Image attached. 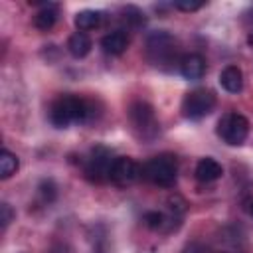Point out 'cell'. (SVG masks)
I'll use <instances>...</instances> for the list:
<instances>
[{
    "label": "cell",
    "mask_w": 253,
    "mask_h": 253,
    "mask_svg": "<svg viewBox=\"0 0 253 253\" xmlns=\"http://www.w3.org/2000/svg\"><path fill=\"white\" fill-rule=\"evenodd\" d=\"M57 14H59V6L53 2H43L42 8L38 10V14L34 16V26L38 30L47 32L49 28H53V24L57 22Z\"/></svg>",
    "instance_id": "cell-12"
},
{
    "label": "cell",
    "mask_w": 253,
    "mask_h": 253,
    "mask_svg": "<svg viewBox=\"0 0 253 253\" xmlns=\"http://www.w3.org/2000/svg\"><path fill=\"white\" fill-rule=\"evenodd\" d=\"M91 47H93V42H91V38H89L85 32H75V34H71L69 40H67V51H69L75 59L85 57V55L91 51Z\"/></svg>",
    "instance_id": "cell-14"
},
{
    "label": "cell",
    "mask_w": 253,
    "mask_h": 253,
    "mask_svg": "<svg viewBox=\"0 0 253 253\" xmlns=\"http://www.w3.org/2000/svg\"><path fill=\"white\" fill-rule=\"evenodd\" d=\"M12 217H14V211H12L10 204L2 202V204H0V221H2V229L8 227V223L12 221Z\"/></svg>",
    "instance_id": "cell-22"
},
{
    "label": "cell",
    "mask_w": 253,
    "mask_h": 253,
    "mask_svg": "<svg viewBox=\"0 0 253 253\" xmlns=\"http://www.w3.org/2000/svg\"><path fill=\"white\" fill-rule=\"evenodd\" d=\"M146 53L154 65L162 67L166 63H172L176 59V53H178V45H176L174 36L168 34L166 30L152 32L146 40Z\"/></svg>",
    "instance_id": "cell-4"
},
{
    "label": "cell",
    "mask_w": 253,
    "mask_h": 253,
    "mask_svg": "<svg viewBox=\"0 0 253 253\" xmlns=\"http://www.w3.org/2000/svg\"><path fill=\"white\" fill-rule=\"evenodd\" d=\"M249 43H251V45H253V34H251V36H249Z\"/></svg>",
    "instance_id": "cell-25"
},
{
    "label": "cell",
    "mask_w": 253,
    "mask_h": 253,
    "mask_svg": "<svg viewBox=\"0 0 253 253\" xmlns=\"http://www.w3.org/2000/svg\"><path fill=\"white\" fill-rule=\"evenodd\" d=\"M217 134L221 136L223 142L231 146H239L249 134V121L241 113H235V111L225 113L217 123Z\"/></svg>",
    "instance_id": "cell-5"
},
{
    "label": "cell",
    "mask_w": 253,
    "mask_h": 253,
    "mask_svg": "<svg viewBox=\"0 0 253 253\" xmlns=\"http://www.w3.org/2000/svg\"><path fill=\"white\" fill-rule=\"evenodd\" d=\"M123 14H125V20H126L130 26H134V28H138L140 24H144V14H142L136 6H126V8H123Z\"/></svg>",
    "instance_id": "cell-19"
},
{
    "label": "cell",
    "mask_w": 253,
    "mask_h": 253,
    "mask_svg": "<svg viewBox=\"0 0 253 253\" xmlns=\"http://www.w3.org/2000/svg\"><path fill=\"white\" fill-rule=\"evenodd\" d=\"M18 166H20L18 156H16L14 152H10V150L4 148V150L0 152V178H2V180H8L12 174H16Z\"/></svg>",
    "instance_id": "cell-16"
},
{
    "label": "cell",
    "mask_w": 253,
    "mask_h": 253,
    "mask_svg": "<svg viewBox=\"0 0 253 253\" xmlns=\"http://www.w3.org/2000/svg\"><path fill=\"white\" fill-rule=\"evenodd\" d=\"M101 47L107 55H121L126 47H128V34L125 30H115L109 32L107 36H103L101 40Z\"/></svg>",
    "instance_id": "cell-10"
},
{
    "label": "cell",
    "mask_w": 253,
    "mask_h": 253,
    "mask_svg": "<svg viewBox=\"0 0 253 253\" xmlns=\"http://www.w3.org/2000/svg\"><path fill=\"white\" fill-rule=\"evenodd\" d=\"M142 221H144V225L150 227V229H162L164 223H166V217H164V213H160V211H146L144 217H142Z\"/></svg>",
    "instance_id": "cell-18"
},
{
    "label": "cell",
    "mask_w": 253,
    "mask_h": 253,
    "mask_svg": "<svg viewBox=\"0 0 253 253\" xmlns=\"http://www.w3.org/2000/svg\"><path fill=\"white\" fill-rule=\"evenodd\" d=\"M91 117L93 107L77 95H59L49 105V123L55 128H67L71 123H87Z\"/></svg>",
    "instance_id": "cell-1"
},
{
    "label": "cell",
    "mask_w": 253,
    "mask_h": 253,
    "mask_svg": "<svg viewBox=\"0 0 253 253\" xmlns=\"http://www.w3.org/2000/svg\"><path fill=\"white\" fill-rule=\"evenodd\" d=\"M142 174V168L128 156H117L111 168V176L109 180H113L117 186H130L132 182L138 180V176Z\"/></svg>",
    "instance_id": "cell-8"
},
{
    "label": "cell",
    "mask_w": 253,
    "mask_h": 253,
    "mask_svg": "<svg viewBox=\"0 0 253 253\" xmlns=\"http://www.w3.org/2000/svg\"><path fill=\"white\" fill-rule=\"evenodd\" d=\"M184 253H208V249H206L202 243H198V241H192V243H188V245H186Z\"/></svg>",
    "instance_id": "cell-23"
},
{
    "label": "cell",
    "mask_w": 253,
    "mask_h": 253,
    "mask_svg": "<svg viewBox=\"0 0 253 253\" xmlns=\"http://www.w3.org/2000/svg\"><path fill=\"white\" fill-rule=\"evenodd\" d=\"M113 162V152L107 146H95L85 162V176L91 182H105L111 176Z\"/></svg>",
    "instance_id": "cell-7"
},
{
    "label": "cell",
    "mask_w": 253,
    "mask_h": 253,
    "mask_svg": "<svg viewBox=\"0 0 253 253\" xmlns=\"http://www.w3.org/2000/svg\"><path fill=\"white\" fill-rule=\"evenodd\" d=\"M38 192H40V196H42V200H43L45 204H51V202L55 200V196H57V188H55V184H53L51 180H43V182L38 186Z\"/></svg>",
    "instance_id": "cell-17"
},
{
    "label": "cell",
    "mask_w": 253,
    "mask_h": 253,
    "mask_svg": "<svg viewBox=\"0 0 253 253\" xmlns=\"http://www.w3.org/2000/svg\"><path fill=\"white\" fill-rule=\"evenodd\" d=\"M168 210H170L174 215H180V213H184V210H186V202H184L180 196H170V198H168Z\"/></svg>",
    "instance_id": "cell-21"
},
{
    "label": "cell",
    "mask_w": 253,
    "mask_h": 253,
    "mask_svg": "<svg viewBox=\"0 0 253 253\" xmlns=\"http://www.w3.org/2000/svg\"><path fill=\"white\" fill-rule=\"evenodd\" d=\"M103 16L97 10H81L75 14V26L79 32H87V30H95L101 24Z\"/></svg>",
    "instance_id": "cell-15"
},
{
    "label": "cell",
    "mask_w": 253,
    "mask_h": 253,
    "mask_svg": "<svg viewBox=\"0 0 253 253\" xmlns=\"http://www.w3.org/2000/svg\"><path fill=\"white\" fill-rule=\"evenodd\" d=\"M180 73L188 81H198L206 73V59L200 53H186L180 59Z\"/></svg>",
    "instance_id": "cell-9"
},
{
    "label": "cell",
    "mask_w": 253,
    "mask_h": 253,
    "mask_svg": "<svg viewBox=\"0 0 253 253\" xmlns=\"http://www.w3.org/2000/svg\"><path fill=\"white\" fill-rule=\"evenodd\" d=\"M47 253H71V249L65 245V243H55V245H51L49 247V251Z\"/></svg>",
    "instance_id": "cell-24"
},
{
    "label": "cell",
    "mask_w": 253,
    "mask_h": 253,
    "mask_svg": "<svg viewBox=\"0 0 253 253\" xmlns=\"http://www.w3.org/2000/svg\"><path fill=\"white\" fill-rule=\"evenodd\" d=\"M128 123H130L134 136L144 142H150L158 136V130H160L158 117H156L152 105H148L144 101H134L128 107Z\"/></svg>",
    "instance_id": "cell-2"
},
{
    "label": "cell",
    "mask_w": 253,
    "mask_h": 253,
    "mask_svg": "<svg viewBox=\"0 0 253 253\" xmlns=\"http://www.w3.org/2000/svg\"><path fill=\"white\" fill-rule=\"evenodd\" d=\"M221 174H223V168L215 158L206 156L196 164V178L200 182H206V184L208 182H215L217 178H221Z\"/></svg>",
    "instance_id": "cell-11"
},
{
    "label": "cell",
    "mask_w": 253,
    "mask_h": 253,
    "mask_svg": "<svg viewBox=\"0 0 253 253\" xmlns=\"http://www.w3.org/2000/svg\"><path fill=\"white\" fill-rule=\"evenodd\" d=\"M215 107V95L210 89H194L182 99V115L190 121H200Z\"/></svg>",
    "instance_id": "cell-6"
},
{
    "label": "cell",
    "mask_w": 253,
    "mask_h": 253,
    "mask_svg": "<svg viewBox=\"0 0 253 253\" xmlns=\"http://www.w3.org/2000/svg\"><path fill=\"white\" fill-rule=\"evenodd\" d=\"M142 176L160 188H170L176 182L178 176V162L176 156L172 154H158L154 158H150L144 166H142Z\"/></svg>",
    "instance_id": "cell-3"
},
{
    "label": "cell",
    "mask_w": 253,
    "mask_h": 253,
    "mask_svg": "<svg viewBox=\"0 0 253 253\" xmlns=\"http://www.w3.org/2000/svg\"><path fill=\"white\" fill-rule=\"evenodd\" d=\"M249 211H251V215H253V202H251V206H249Z\"/></svg>",
    "instance_id": "cell-26"
},
{
    "label": "cell",
    "mask_w": 253,
    "mask_h": 253,
    "mask_svg": "<svg viewBox=\"0 0 253 253\" xmlns=\"http://www.w3.org/2000/svg\"><path fill=\"white\" fill-rule=\"evenodd\" d=\"M172 6L182 10V12H196L204 6V2H200V0H176Z\"/></svg>",
    "instance_id": "cell-20"
},
{
    "label": "cell",
    "mask_w": 253,
    "mask_h": 253,
    "mask_svg": "<svg viewBox=\"0 0 253 253\" xmlns=\"http://www.w3.org/2000/svg\"><path fill=\"white\" fill-rule=\"evenodd\" d=\"M219 85L227 93H239L243 89V73H241V69L235 67V65L223 67V71L219 73Z\"/></svg>",
    "instance_id": "cell-13"
}]
</instances>
